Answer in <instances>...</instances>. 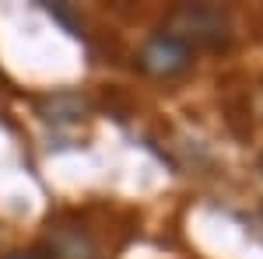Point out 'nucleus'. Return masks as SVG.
<instances>
[{
  "mask_svg": "<svg viewBox=\"0 0 263 259\" xmlns=\"http://www.w3.org/2000/svg\"><path fill=\"white\" fill-rule=\"evenodd\" d=\"M176 32L172 35H179L182 42L190 39H203V42H224L228 39V21L218 14V11H211V7H179L176 11Z\"/></svg>",
  "mask_w": 263,
  "mask_h": 259,
  "instance_id": "obj_2",
  "label": "nucleus"
},
{
  "mask_svg": "<svg viewBox=\"0 0 263 259\" xmlns=\"http://www.w3.org/2000/svg\"><path fill=\"white\" fill-rule=\"evenodd\" d=\"M193 60V49H190V42H182L179 35H172V32H162V35H151V39L144 42L141 56V70L147 74H155V77H172V74H179L186 70Z\"/></svg>",
  "mask_w": 263,
  "mask_h": 259,
  "instance_id": "obj_1",
  "label": "nucleus"
},
{
  "mask_svg": "<svg viewBox=\"0 0 263 259\" xmlns=\"http://www.w3.org/2000/svg\"><path fill=\"white\" fill-rule=\"evenodd\" d=\"M4 259H39V256H28V252H11V256H4Z\"/></svg>",
  "mask_w": 263,
  "mask_h": 259,
  "instance_id": "obj_3",
  "label": "nucleus"
}]
</instances>
